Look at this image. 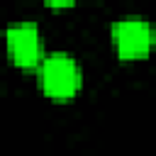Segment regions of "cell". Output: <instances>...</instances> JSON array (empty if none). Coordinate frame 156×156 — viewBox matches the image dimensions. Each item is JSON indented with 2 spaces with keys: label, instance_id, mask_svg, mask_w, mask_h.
I'll return each instance as SVG.
<instances>
[{
  "label": "cell",
  "instance_id": "obj_1",
  "mask_svg": "<svg viewBox=\"0 0 156 156\" xmlns=\"http://www.w3.org/2000/svg\"><path fill=\"white\" fill-rule=\"evenodd\" d=\"M41 90L54 100H68L80 88V68L68 54H51L39 63Z\"/></svg>",
  "mask_w": 156,
  "mask_h": 156
},
{
  "label": "cell",
  "instance_id": "obj_2",
  "mask_svg": "<svg viewBox=\"0 0 156 156\" xmlns=\"http://www.w3.org/2000/svg\"><path fill=\"white\" fill-rule=\"evenodd\" d=\"M112 44L117 49V56L124 61L144 58L151 51L154 44V29L146 20L127 17L112 24Z\"/></svg>",
  "mask_w": 156,
  "mask_h": 156
},
{
  "label": "cell",
  "instance_id": "obj_3",
  "mask_svg": "<svg viewBox=\"0 0 156 156\" xmlns=\"http://www.w3.org/2000/svg\"><path fill=\"white\" fill-rule=\"evenodd\" d=\"M5 44L10 58L22 66V68H37L41 63V39L39 29L32 22H20L7 27L5 32Z\"/></svg>",
  "mask_w": 156,
  "mask_h": 156
},
{
  "label": "cell",
  "instance_id": "obj_4",
  "mask_svg": "<svg viewBox=\"0 0 156 156\" xmlns=\"http://www.w3.org/2000/svg\"><path fill=\"white\" fill-rule=\"evenodd\" d=\"M49 7H71L73 5V0H44Z\"/></svg>",
  "mask_w": 156,
  "mask_h": 156
}]
</instances>
